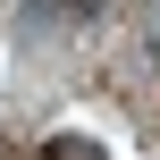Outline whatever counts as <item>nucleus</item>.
Wrapping results in <instances>:
<instances>
[{
	"mask_svg": "<svg viewBox=\"0 0 160 160\" xmlns=\"http://www.w3.org/2000/svg\"><path fill=\"white\" fill-rule=\"evenodd\" d=\"M42 160H101V143H93V135H51Z\"/></svg>",
	"mask_w": 160,
	"mask_h": 160,
	"instance_id": "nucleus-1",
	"label": "nucleus"
},
{
	"mask_svg": "<svg viewBox=\"0 0 160 160\" xmlns=\"http://www.w3.org/2000/svg\"><path fill=\"white\" fill-rule=\"evenodd\" d=\"M68 8H76V17H84V8H101V0H68Z\"/></svg>",
	"mask_w": 160,
	"mask_h": 160,
	"instance_id": "nucleus-2",
	"label": "nucleus"
}]
</instances>
